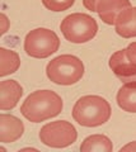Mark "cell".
Listing matches in <instances>:
<instances>
[{"label":"cell","mask_w":136,"mask_h":152,"mask_svg":"<svg viewBox=\"0 0 136 152\" xmlns=\"http://www.w3.org/2000/svg\"><path fill=\"white\" fill-rule=\"evenodd\" d=\"M61 96L52 90H37L29 94L21 105L22 115L32 123L45 122L62 112Z\"/></svg>","instance_id":"1"},{"label":"cell","mask_w":136,"mask_h":152,"mask_svg":"<svg viewBox=\"0 0 136 152\" xmlns=\"http://www.w3.org/2000/svg\"><path fill=\"white\" fill-rule=\"evenodd\" d=\"M112 109L99 95H85L78 99L73 108L74 121L83 127H98L108 122Z\"/></svg>","instance_id":"2"},{"label":"cell","mask_w":136,"mask_h":152,"mask_svg":"<svg viewBox=\"0 0 136 152\" xmlns=\"http://www.w3.org/2000/svg\"><path fill=\"white\" fill-rule=\"evenodd\" d=\"M46 75L57 85H74L83 77L84 64L76 56L61 55L47 64Z\"/></svg>","instance_id":"3"},{"label":"cell","mask_w":136,"mask_h":152,"mask_svg":"<svg viewBox=\"0 0 136 152\" xmlns=\"http://www.w3.org/2000/svg\"><path fill=\"white\" fill-rule=\"evenodd\" d=\"M64 37L71 43H85L94 38L98 24L94 18L84 13H74L65 17L60 24Z\"/></svg>","instance_id":"4"},{"label":"cell","mask_w":136,"mask_h":152,"mask_svg":"<svg viewBox=\"0 0 136 152\" xmlns=\"http://www.w3.org/2000/svg\"><path fill=\"white\" fill-rule=\"evenodd\" d=\"M60 47L57 34L47 28H36L24 38V51L35 58H46L54 55Z\"/></svg>","instance_id":"5"},{"label":"cell","mask_w":136,"mask_h":152,"mask_svg":"<svg viewBox=\"0 0 136 152\" xmlns=\"http://www.w3.org/2000/svg\"><path fill=\"white\" fill-rule=\"evenodd\" d=\"M38 137L40 141L47 147L65 148L76 141L78 132L68 121H55L42 127Z\"/></svg>","instance_id":"6"},{"label":"cell","mask_w":136,"mask_h":152,"mask_svg":"<svg viewBox=\"0 0 136 152\" xmlns=\"http://www.w3.org/2000/svg\"><path fill=\"white\" fill-rule=\"evenodd\" d=\"M24 132V124L19 118L12 114H0V142L12 143L19 140Z\"/></svg>","instance_id":"7"},{"label":"cell","mask_w":136,"mask_h":152,"mask_svg":"<svg viewBox=\"0 0 136 152\" xmlns=\"http://www.w3.org/2000/svg\"><path fill=\"white\" fill-rule=\"evenodd\" d=\"M23 95V88L17 80H3L0 83V109L10 110L15 108Z\"/></svg>","instance_id":"8"},{"label":"cell","mask_w":136,"mask_h":152,"mask_svg":"<svg viewBox=\"0 0 136 152\" xmlns=\"http://www.w3.org/2000/svg\"><path fill=\"white\" fill-rule=\"evenodd\" d=\"M130 7V0H99L97 4V13L106 24L115 26L117 15Z\"/></svg>","instance_id":"9"},{"label":"cell","mask_w":136,"mask_h":152,"mask_svg":"<svg viewBox=\"0 0 136 152\" xmlns=\"http://www.w3.org/2000/svg\"><path fill=\"white\" fill-rule=\"evenodd\" d=\"M115 29L122 38L136 37V7L126 8L117 15Z\"/></svg>","instance_id":"10"},{"label":"cell","mask_w":136,"mask_h":152,"mask_svg":"<svg viewBox=\"0 0 136 152\" xmlns=\"http://www.w3.org/2000/svg\"><path fill=\"white\" fill-rule=\"evenodd\" d=\"M110 67L113 71V74L118 79L121 77H129V76L136 75V66L131 65L126 56V48L115 52L110 57Z\"/></svg>","instance_id":"11"},{"label":"cell","mask_w":136,"mask_h":152,"mask_svg":"<svg viewBox=\"0 0 136 152\" xmlns=\"http://www.w3.org/2000/svg\"><path fill=\"white\" fill-rule=\"evenodd\" d=\"M118 107L127 113H136V83H125L117 93Z\"/></svg>","instance_id":"12"},{"label":"cell","mask_w":136,"mask_h":152,"mask_svg":"<svg viewBox=\"0 0 136 152\" xmlns=\"http://www.w3.org/2000/svg\"><path fill=\"white\" fill-rule=\"evenodd\" d=\"M113 150L111 140L104 134H92L80 145L82 152H111Z\"/></svg>","instance_id":"13"},{"label":"cell","mask_w":136,"mask_h":152,"mask_svg":"<svg viewBox=\"0 0 136 152\" xmlns=\"http://www.w3.org/2000/svg\"><path fill=\"white\" fill-rule=\"evenodd\" d=\"M21 66L19 55L15 51L0 48V76L4 77L7 75L14 74Z\"/></svg>","instance_id":"14"},{"label":"cell","mask_w":136,"mask_h":152,"mask_svg":"<svg viewBox=\"0 0 136 152\" xmlns=\"http://www.w3.org/2000/svg\"><path fill=\"white\" fill-rule=\"evenodd\" d=\"M75 0H42V4L51 12H64L74 5Z\"/></svg>","instance_id":"15"},{"label":"cell","mask_w":136,"mask_h":152,"mask_svg":"<svg viewBox=\"0 0 136 152\" xmlns=\"http://www.w3.org/2000/svg\"><path fill=\"white\" fill-rule=\"evenodd\" d=\"M126 56H127L129 62L136 66V42H132L126 47Z\"/></svg>","instance_id":"16"},{"label":"cell","mask_w":136,"mask_h":152,"mask_svg":"<svg viewBox=\"0 0 136 152\" xmlns=\"http://www.w3.org/2000/svg\"><path fill=\"white\" fill-rule=\"evenodd\" d=\"M9 27H10V22H9L8 17L4 13H1L0 14V36L5 34L9 29Z\"/></svg>","instance_id":"17"},{"label":"cell","mask_w":136,"mask_h":152,"mask_svg":"<svg viewBox=\"0 0 136 152\" xmlns=\"http://www.w3.org/2000/svg\"><path fill=\"white\" fill-rule=\"evenodd\" d=\"M99 0H83V5L88 10L97 12V4Z\"/></svg>","instance_id":"18"},{"label":"cell","mask_w":136,"mask_h":152,"mask_svg":"<svg viewBox=\"0 0 136 152\" xmlns=\"http://www.w3.org/2000/svg\"><path fill=\"white\" fill-rule=\"evenodd\" d=\"M120 151L121 152H126V151H129V152H136V141L135 142H130L129 145L124 146Z\"/></svg>","instance_id":"19"},{"label":"cell","mask_w":136,"mask_h":152,"mask_svg":"<svg viewBox=\"0 0 136 152\" xmlns=\"http://www.w3.org/2000/svg\"><path fill=\"white\" fill-rule=\"evenodd\" d=\"M21 151H37L36 148H29V147H28V148H22Z\"/></svg>","instance_id":"20"}]
</instances>
